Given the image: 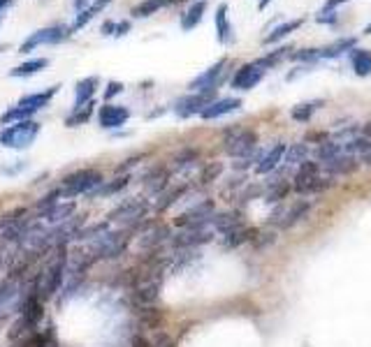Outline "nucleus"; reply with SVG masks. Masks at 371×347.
Wrapping results in <instances>:
<instances>
[{"label":"nucleus","mask_w":371,"mask_h":347,"mask_svg":"<svg viewBox=\"0 0 371 347\" xmlns=\"http://www.w3.org/2000/svg\"><path fill=\"white\" fill-rule=\"evenodd\" d=\"M130 232L132 229H118V232H105L102 236L93 238V241H86L82 255L86 259V264H96V262H102V259H114L118 257L121 252L128 248L130 243Z\"/></svg>","instance_id":"obj_1"},{"label":"nucleus","mask_w":371,"mask_h":347,"mask_svg":"<svg viewBox=\"0 0 371 347\" xmlns=\"http://www.w3.org/2000/svg\"><path fill=\"white\" fill-rule=\"evenodd\" d=\"M102 183H105V178L98 169H79L75 174H70V176H65L63 183L58 185V190H61L63 199H75L82 195H91V192Z\"/></svg>","instance_id":"obj_2"},{"label":"nucleus","mask_w":371,"mask_h":347,"mask_svg":"<svg viewBox=\"0 0 371 347\" xmlns=\"http://www.w3.org/2000/svg\"><path fill=\"white\" fill-rule=\"evenodd\" d=\"M63 280H65V255H56L44 266V271L35 276L37 297L42 299V301L56 297V292L63 287Z\"/></svg>","instance_id":"obj_3"},{"label":"nucleus","mask_w":371,"mask_h":347,"mask_svg":"<svg viewBox=\"0 0 371 347\" xmlns=\"http://www.w3.org/2000/svg\"><path fill=\"white\" fill-rule=\"evenodd\" d=\"M39 125L37 121H21V123H12L8 125L3 132H0V146L5 149H12V151H24L35 142L37 135H39Z\"/></svg>","instance_id":"obj_4"},{"label":"nucleus","mask_w":371,"mask_h":347,"mask_svg":"<svg viewBox=\"0 0 371 347\" xmlns=\"http://www.w3.org/2000/svg\"><path fill=\"white\" fill-rule=\"evenodd\" d=\"M149 213V202L147 199H125L123 204H118L114 211L109 213V223H118L123 225L125 229H137L139 225L144 223V218H147Z\"/></svg>","instance_id":"obj_5"},{"label":"nucleus","mask_w":371,"mask_h":347,"mask_svg":"<svg viewBox=\"0 0 371 347\" xmlns=\"http://www.w3.org/2000/svg\"><path fill=\"white\" fill-rule=\"evenodd\" d=\"M329 185H332L329 178L318 176V165L316 162L304 160V162L297 167V176H295V183H293L295 192H300V195H314V192L327 190Z\"/></svg>","instance_id":"obj_6"},{"label":"nucleus","mask_w":371,"mask_h":347,"mask_svg":"<svg viewBox=\"0 0 371 347\" xmlns=\"http://www.w3.org/2000/svg\"><path fill=\"white\" fill-rule=\"evenodd\" d=\"M172 232L168 225L163 223H154V220H144L142 225L137 227V243L142 250H161L165 243H170Z\"/></svg>","instance_id":"obj_7"},{"label":"nucleus","mask_w":371,"mask_h":347,"mask_svg":"<svg viewBox=\"0 0 371 347\" xmlns=\"http://www.w3.org/2000/svg\"><path fill=\"white\" fill-rule=\"evenodd\" d=\"M214 213H216V204L211 202V199H204V202H197L195 206L186 209L174 223L179 229H209V223Z\"/></svg>","instance_id":"obj_8"},{"label":"nucleus","mask_w":371,"mask_h":347,"mask_svg":"<svg viewBox=\"0 0 371 347\" xmlns=\"http://www.w3.org/2000/svg\"><path fill=\"white\" fill-rule=\"evenodd\" d=\"M225 153L232 158H244L248 153L255 151L257 146V137L253 130H246V128H232L225 132Z\"/></svg>","instance_id":"obj_9"},{"label":"nucleus","mask_w":371,"mask_h":347,"mask_svg":"<svg viewBox=\"0 0 371 347\" xmlns=\"http://www.w3.org/2000/svg\"><path fill=\"white\" fill-rule=\"evenodd\" d=\"M70 35H72V30L68 26H51V28L35 30L30 37H26V42L21 46H19V53H30L33 49H37V46H42V44H58Z\"/></svg>","instance_id":"obj_10"},{"label":"nucleus","mask_w":371,"mask_h":347,"mask_svg":"<svg viewBox=\"0 0 371 347\" xmlns=\"http://www.w3.org/2000/svg\"><path fill=\"white\" fill-rule=\"evenodd\" d=\"M216 91H204V93H190V95L179 97L174 102V113L179 118H190L195 113H202V109L209 102H214Z\"/></svg>","instance_id":"obj_11"},{"label":"nucleus","mask_w":371,"mask_h":347,"mask_svg":"<svg viewBox=\"0 0 371 347\" xmlns=\"http://www.w3.org/2000/svg\"><path fill=\"white\" fill-rule=\"evenodd\" d=\"M264 72H267V68H264L260 61L242 65V68L235 72V77H232V88L235 91H251L253 86H257L262 82Z\"/></svg>","instance_id":"obj_12"},{"label":"nucleus","mask_w":371,"mask_h":347,"mask_svg":"<svg viewBox=\"0 0 371 347\" xmlns=\"http://www.w3.org/2000/svg\"><path fill=\"white\" fill-rule=\"evenodd\" d=\"M225 65H228V61H218L216 65H211L209 70H204L202 75H197L193 82L188 84L190 93H204V91H216L218 84H221V77L225 72Z\"/></svg>","instance_id":"obj_13"},{"label":"nucleus","mask_w":371,"mask_h":347,"mask_svg":"<svg viewBox=\"0 0 371 347\" xmlns=\"http://www.w3.org/2000/svg\"><path fill=\"white\" fill-rule=\"evenodd\" d=\"M130 109L123 104H102L100 111H98V121L105 130H118L128 123Z\"/></svg>","instance_id":"obj_14"},{"label":"nucleus","mask_w":371,"mask_h":347,"mask_svg":"<svg viewBox=\"0 0 371 347\" xmlns=\"http://www.w3.org/2000/svg\"><path fill=\"white\" fill-rule=\"evenodd\" d=\"M24 299H21V287H19L17 280H5L3 285H0V319L8 317L12 308H21Z\"/></svg>","instance_id":"obj_15"},{"label":"nucleus","mask_w":371,"mask_h":347,"mask_svg":"<svg viewBox=\"0 0 371 347\" xmlns=\"http://www.w3.org/2000/svg\"><path fill=\"white\" fill-rule=\"evenodd\" d=\"M72 213H75V202H58L54 206H49L46 211H39L37 218H33V220L44 227H56L65 223L68 218H72Z\"/></svg>","instance_id":"obj_16"},{"label":"nucleus","mask_w":371,"mask_h":347,"mask_svg":"<svg viewBox=\"0 0 371 347\" xmlns=\"http://www.w3.org/2000/svg\"><path fill=\"white\" fill-rule=\"evenodd\" d=\"M242 106V100L237 97H223V100H214V102H209L207 106L202 109L200 116L204 121H214V118H221V116H228V113L237 111Z\"/></svg>","instance_id":"obj_17"},{"label":"nucleus","mask_w":371,"mask_h":347,"mask_svg":"<svg viewBox=\"0 0 371 347\" xmlns=\"http://www.w3.org/2000/svg\"><path fill=\"white\" fill-rule=\"evenodd\" d=\"M283 156H286V144H276L274 149H269L264 156L260 158V162L255 165V171L257 174H269L274 171L278 162H283Z\"/></svg>","instance_id":"obj_18"},{"label":"nucleus","mask_w":371,"mask_h":347,"mask_svg":"<svg viewBox=\"0 0 371 347\" xmlns=\"http://www.w3.org/2000/svg\"><path fill=\"white\" fill-rule=\"evenodd\" d=\"M58 91H61V86H51L49 91H42V93H30V95H24L21 100H19V104L28 106V109H33V111H39L42 106H46L51 100H54V95Z\"/></svg>","instance_id":"obj_19"},{"label":"nucleus","mask_w":371,"mask_h":347,"mask_svg":"<svg viewBox=\"0 0 371 347\" xmlns=\"http://www.w3.org/2000/svg\"><path fill=\"white\" fill-rule=\"evenodd\" d=\"M98 91V77H86L82 82L77 84L75 88V106L72 109H77V106H84L86 102H91L93 95H96Z\"/></svg>","instance_id":"obj_20"},{"label":"nucleus","mask_w":371,"mask_h":347,"mask_svg":"<svg viewBox=\"0 0 371 347\" xmlns=\"http://www.w3.org/2000/svg\"><path fill=\"white\" fill-rule=\"evenodd\" d=\"M128 183H130V176L125 174V176H118V178H114V181H105L102 185H98V188L93 190L89 197H93V199L111 197V195H116V192H121V190L128 188Z\"/></svg>","instance_id":"obj_21"},{"label":"nucleus","mask_w":371,"mask_h":347,"mask_svg":"<svg viewBox=\"0 0 371 347\" xmlns=\"http://www.w3.org/2000/svg\"><path fill=\"white\" fill-rule=\"evenodd\" d=\"M216 32H218V42L228 44L232 39V26H230V19H228V5H218L216 10Z\"/></svg>","instance_id":"obj_22"},{"label":"nucleus","mask_w":371,"mask_h":347,"mask_svg":"<svg viewBox=\"0 0 371 347\" xmlns=\"http://www.w3.org/2000/svg\"><path fill=\"white\" fill-rule=\"evenodd\" d=\"M172 3H177V0H142V3L132 8V17H135V19L151 17V15H156L158 10L170 8Z\"/></svg>","instance_id":"obj_23"},{"label":"nucleus","mask_w":371,"mask_h":347,"mask_svg":"<svg viewBox=\"0 0 371 347\" xmlns=\"http://www.w3.org/2000/svg\"><path fill=\"white\" fill-rule=\"evenodd\" d=\"M353 46H355L353 37L336 39L334 44H327V46H323V49H318V58H336V56H341L343 51H353Z\"/></svg>","instance_id":"obj_24"},{"label":"nucleus","mask_w":371,"mask_h":347,"mask_svg":"<svg viewBox=\"0 0 371 347\" xmlns=\"http://www.w3.org/2000/svg\"><path fill=\"white\" fill-rule=\"evenodd\" d=\"M204 10H207V3H204V0H197V3L190 5V10L186 12L183 19H181V28H183V30H193L195 26L202 21Z\"/></svg>","instance_id":"obj_25"},{"label":"nucleus","mask_w":371,"mask_h":347,"mask_svg":"<svg viewBox=\"0 0 371 347\" xmlns=\"http://www.w3.org/2000/svg\"><path fill=\"white\" fill-rule=\"evenodd\" d=\"M37 111H33L28 109V106H21V104H17V106H10L8 111L0 116V123L3 125H10V123H21V121H30L33 116H35Z\"/></svg>","instance_id":"obj_26"},{"label":"nucleus","mask_w":371,"mask_h":347,"mask_svg":"<svg viewBox=\"0 0 371 347\" xmlns=\"http://www.w3.org/2000/svg\"><path fill=\"white\" fill-rule=\"evenodd\" d=\"M357 167L355 162V158H348V156H336V158H329V160H325V169H327L329 174H348V171H353Z\"/></svg>","instance_id":"obj_27"},{"label":"nucleus","mask_w":371,"mask_h":347,"mask_svg":"<svg viewBox=\"0 0 371 347\" xmlns=\"http://www.w3.org/2000/svg\"><path fill=\"white\" fill-rule=\"evenodd\" d=\"M309 211V204L307 202H300V204H295L293 209H288V211H283L281 213V218H278V227H281V229H288V227H293L297 220H302V216L304 213Z\"/></svg>","instance_id":"obj_28"},{"label":"nucleus","mask_w":371,"mask_h":347,"mask_svg":"<svg viewBox=\"0 0 371 347\" xmlns=\"http://www.w3.org/2000/svg\"><path fill=\"white\" fill-rule=\"evenodd\" d=\"M93 106H96V102H86L84 106H77V109H72V113L68 118H65V125L68 128H79V125H84L89 118L93 116Z\"/></svg>","instance_id":"obj_29"},{"label":"nucleus","mask_w":371,"mask_h":347,"mask_svg":"<svg viewBox=\"0 0 371 347\" xmlns=\"http://www.w3.org/2000/svg\"><path fill=\"white\" fill-rule=\"evenodd\" d=\"M46 65H49V61H46V58H33V61H28V63H24V65H19V68H15V70L10 72V75L17 77V79L33 77V75H37L39 70H44Z\"/></svg>","instance_id":"obj_30"},{"label":"nucleus","mask_w":371,"mask_h":347,"mask_svg":"<svg viewBox=\"0 0 371 347\" xmlns=\"http://www.w3.org/2000/svg\"><path fill=\"white\" fill-rule=\"evenodd\" d=\"M109 3H111V0H96V3H93V5H89V8H86V10H82V12H79V17H77L75 26H72L70 30H79V28H84V26L89 24L91 19L96 17L98 12H100L102 8H107Z\"/></svg>","instance_id":"obj_31"},{"label":"nucleus","mask_w":371,"mask_h":347,"mask_svg":"<svg viewBox=\"0 0 371 347\" xmlns=\"http://www.w3.org/2000/svg\"><path fill=\"white\" fill-rule=\"evenodd\" d=\"M186 190H188V185H179V188H172V190H165L161 195V202L156 204V211H168L170 206H174L177 202H181V197L186 195Z\"/></svg>","instance_id":"obj_32"},{"label":"nucleus","mask_w":371,"mask_h":347,"mask_svg":"<svg viewBox=\"0 0 371 347\" xmlns=\"http://www.w3.org/2000/svg\"><path fill=\"white\" fill-rule=\"evenodd\" d=\"M251 238H255V232L253 229H246V227H239V229L230 232V234L223 236V245L225 248H237V245L251 241Z\"/></svg>","instance_id":"obj_33"},{"label":"nucleus","mask_w":371,"mask_h":347,"mask_svg":"<svg viewBox=\"0 0 371 347\" xmlns=\"http://www.w3.org/2000/svg\"><path fill=\"white\" fill-rule=\"evenodd\" d=\"M309 156V146L307 144H297L286 149V156H283V165L286 167H300Z\"/></svg>","instance_id":"obj_34"},{"label":"nucleus","mask_w":371,"mask_h":347,"mask_svg":"<svg viewBox=\"0 0 371 347\" xmlns=\"http://www.w3.org/2000/svg\"><path fill=\"white\" fill-rule=\"evenodd\" d=\"M325 104V100H314V102H304V104H297L293 111H290V116L295 118V121H302L307 123L311 116H314L316 109H320V106Z\"/></svg>","instance_id":"obj_35"},{"label":"nucleus","mask_w":371,"mask_h":347,"mask_svg":"<svg viewBox=\"0 0 371 347\" xmlns=\"http://www.w3.org/2000/svg\"><path fill=\"white\" fill-rule=\"evenodd\" d=\"M300 26H302V19H297V21H286V24L276 26V28L271 30L267 37H264V44H274V42H278V39L288 37L290 32L297 30V28H300Z\"/></svg>","instance_id":"obj_36"},{"label":"nucleus","mask_w":371,"mask_h":347,"mask_svg":"<svg viewBox=\"0 0 371 347\" xmlns=\"http://www.w3.org/2000/svg\"><path fill=\"white\" fill-rule=\"evenodd\" d=\"M353 70L357 77H367L371 72V53L364 49L353 51Z\"/></svg>","instance_id":"obj_37"},{"label":"nucleus","mask_w":371,"mask_h":347,"mask_svg":"<svg viewBox=\"0 0 371 347\" xmlns=\"http://www.w3.org/2000/svg\"><path fill=\"white\" fill-rule=\"evenodd\" d=\"M341 153H343V144L327 142V144H323V146H318V149H316V158L325 162V160L336 158V156H341Z\"/></svg>","instance_id":"obj_38"},{"label":"nucleus","mask_w":371,"mask_h":347,"mask_svg":"<svg viewBox=\"0 0 371 347\" xmlns=\"http://www.w3.org/2000/svg\"><path fill=\"white\" fill-rule=\"evenodd\" d=\"M288 190H290V185L286 181H278V183L274 181L269 185V190H267V195H264V197H267L269 204H276V202H281V199L288 195Z\"/></svg>","instance_id":"obj_39"},{"label":"nucleus","mask_w":371,"mask_h":347,"mask_svg":"<svg viewBox=\"0 0 371 347\" xmlns=\"http://www.w3.org/2000/svg\"><path fill=\"white\" fill-rule=\"evenodd\" d=\"M343 151L346 153H371V139H367V137L350 139V142L343 144Z\"/></svg>","instance_id":"obj_40"},{"label":"nucleus","mask_w":371,"mask_h":347,"mask_svg":"<svg viewBox=\"0 0 371 347\" xmlns=\"http://www.w3.org/2000/svg\"><path fill=\"white\" fill-rule=\"evenodd\" d=\"M221 171H223V165H218V162L209 165V167H204V171L200 174V183H202V185H207V183H211V181H216L218 174H221Z\"/></svg>","instance_id":"obj_41"},{"label":"nucleus","mask_w":371,"mask_h":347,"mask_svg":"<svg viewBox=\"0 0 371 347\" xmlns=\"http://www.w3.org/2000/svg\"><path fill=\"white\" fill-rule=\"evenodd\" d=\"M197 160V153L195 151H181L179 156L174 158V167L177 169H186L188 165H193Z\"/></svg>","instance_id":"obj_42"},{"label":"nucleus","mask_w":371,"mask_h":347,"mask_svg":"<svg viewBox=\"0 0 371 347\" xmlns=\"http://www.w3.org/2000/svg\"><path fill=\"white\" fill-rule=\"evenodd\" d=\"M24 169H26V160H19L17 165L0 167V174H5V176H17V174H21Z\"/></svg>","instance_id":"obj_43"},{"label":"nucleus","mask_w":371,"mask_h":347,"mask_svg":"<svg viewBox=\"0 0 371 347\" xmlns=\"http://www.w3.org/2000/svg\"><path fill=\"white\" fill-rule=\"evenodd\" d=\"M118 93H123V84L109 82V84H107V91H105V100H111L114 95H118Z\"/></svg>","instance_id":"obj_44"},{"label":"nucleus","mask_w":371,"mask_h":347,"mask_svg":"<svg viewBox=\"0 0 371 347\" xmlns=\"http://www.w3.org/2000/svg\"><path fill=\"white\" fill-rule=\"evenodd\" d=\"M132 347H154V345H151L149 340L142 336V333H137V336L132 338Z\"/></svg>","instance_id":"obj_45"},{"label":"nucleus","mask_w":371,"mask_h":347,"mask_svg":"<svg viewBox=\"0 0 371 347\" xmlns=\"http://www.w3.org/2000/svg\"><path fill=\"white\" fill-rule=\"evenodd\" d=\"M128 28H130L128 21H125V24H118L116 28H114V35H125V30H128Z\"/></svg>","instance_id":"obj_46"},{"label":"nucleus","mask_w":371,"mask_h":347,"mask_svg":"<svg viewBox=\"0 0 371 347\" xmlns=\"http://www.w3.org/2000/svg\"><path fill=\"white\" fill-rule=\"evenodd\" d=\"M343 3H348V0H327V3H325V10H334L336 5H343Z\"/></svg>","instance_id":"obj_47"},{"label":"nucleus","mask_w":371,"mask_h":347,"mask_svg":"<svg viewBox=\"0 0 371 347\" xmlns=\"http://www.w3.org/2000/svg\"><path fill=\"white\" fill-rule=\"evenodd\" d=\"M86 3H89V0H72V5H75V10H77V12L86 10Z\"/></svg>","instance_id":"obj_48"},{"label":"nucleus","mask_w":371,"mask_h":347,"mask_svg":"<svg viewBox=\"0 0 371 347\" xmlns=\"http://www.w3.org/2000/svg\"><path fill=\"white\" fill-rule=\"evenodd\" d=\"M364 135H367V139H371V123L364 125Z\"/></svg>","instance_id":"obj_49"},{"label":"nucleus","mask_w":371,"mask_h":347,"mask_svg":"<svg viewBox=\"0 0 371 347\" xmlns=\"http://www.w3.org/2000/svg\"><path fill=\"white\" fill-rule=\"evenodd\" d=\"M10 3H12V0H0V12H3L5 8H8Z\"/></svg>","instance_id":"obj_50"},{"label":"nucleus","mask_w":371,"mask_h":347,"mask_svg":"<svg viewBox=\"0 0 371 347\" xmlns=\"http://www.w3.org/2000/svg\"><path fill=\"white\" fill-rule=\"evenodd\" d=\"M364 162L371 165V153H364Z\"/></svg>","instance_id":"obj_51"},{"label":"nucleus","mask_w":371,"mask_h":347,"mask_svg":"<svg viewBox=\"0 0 371 347\" xmlns=\"http://www.w3.org/2000/svg\"><path fill=\"white\" fill-rule=\"evenodd\" d=\"M364 35H371V24L367 26V28H364Z\"/></svg>","instance_id":"obj_52"},{"label":"nucleus","mask_w":371,"mask_h":347,"mask_svg":"<svg viewBox=\"0 0 371 347\" xmlns=\"http://www.w3.org/2000/svg\"><path fill=\"white\" fill-rule=\"evenodd\" d=\"M195 3H197V0H195Z\"/></svg>","instance_id":"obj_53"}]
</instances>
